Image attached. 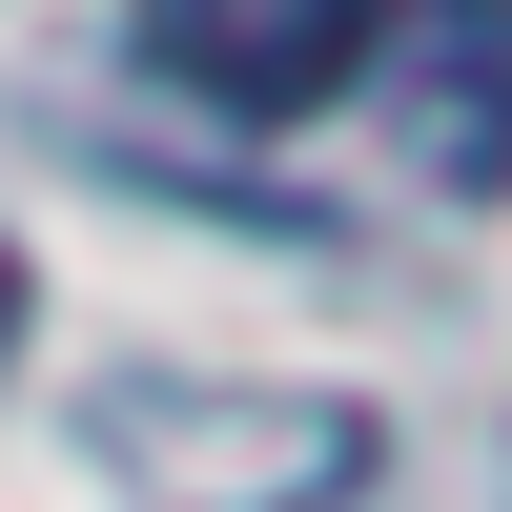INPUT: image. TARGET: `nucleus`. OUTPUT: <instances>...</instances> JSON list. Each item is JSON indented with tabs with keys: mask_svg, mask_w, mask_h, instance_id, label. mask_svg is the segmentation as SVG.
<instances>
[{
	"mask_svg": "<svg viewBox=\"0 0 512 512\" xmlns=\"http://www.w3.org/2000/svg\"><path fill=\"white\" fill-rule=\"evenodd\" d=\"M82 451L144 512H349L369 492V410H328V390H205V369H103L82 390Z\"/></svg>",
	"mask_w": 512,
	"mask_h": 512,
	"instance_id": "obj_1",
	"label": "nucleus"
},
{
	"mask_svg": "<svg viewBox=\"0 0 512 512\" xmlns=\"http://www.w3.org/2000/svg\"><path fill=\"white\" fill-rule=\"evenodd\" d=\"M0 349H21V246H0Z\"/></svg>",
	"mask_w": 512,
	"mask_h": 512,
	"instance_id": "obj_4",
	"label": "nucleus"
},
{
	"mask_svg": "<svg viewBox=\"0 0 512 512\" xmlns=\"http://www.w3.org/2000/svg\"><path fill=\"white\" fill-rule=\"evenodd\" d=\"M164 82H205L226 123H308L369 82V41H390V0H144Z\"/></svg>",
	"mask_w": 512,
	"mask_h": 512,
	"instance_id": "obj_2",
	"label": "nucleus"
},
{
	"mask_svg": "<svg viewBox=\"0 0 512 512\" xmlns=\"http://www.w3.org/2000/svg\"><path fill=\"white\" fill-rule=\"evenodd\" d=\"M390 164L451 185V205L512 185V0H410V41H390Z\"/></svg>",
	"mask_w": 512,
	"mask_h": 512,
	"instance_id": "obj_3",
	"label": "nucleus"
}]
</instances>
